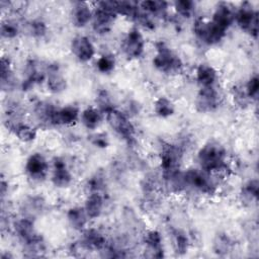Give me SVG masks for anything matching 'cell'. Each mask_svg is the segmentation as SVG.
I'll return each instance as SVG.
<instances>
[{
	"mask_svg": "<svg viewBox=\"0 0 259 259\" xmlns=\"http://www.w3.org/2000/svg\"><path fill=\"white\" fill-rule=\"evenodd\" d=\"M221 102V97L214 86L200 88L195 97V108L198 112L208 113L214 111Z\"/></svg>",
	"mask_w": 259,
	"mask_h": 259,
	"instance_id": "cell-10",
	"label": "cell"
},
{
	"mask_svg": "<svg viewBox=\"0 0 259 259\" xmlns=\"http://www.w3.org/2000/svg\"><path fill=\"white\" fill-rule=\"evenodd\" d=\"M193 32L201 42L208 46L219 44L226 35V32L214 25L211 20H206L204 18H197L194 21Z\"/></svg>",
	"mask_w": 259,
	"mask_h": 259,
	"instance_id": "cell-6",
	"label": "cell"
},
{
	"mask_svg": "<svg viewBox=\"0 0 259 259\" xmlns=\"http://www.w3.org/2000/svg\"><path fill=\"white\" fill-rule=\"evenodd\" d=\"M71 22L75 27L82 28L91 22L93 10L87 2H75L71 9Z\"/></svg>",
	"mask_w": 259,
	"mask_h": 259,
	"instance_id": "cell-17",
	"label": "cell"
},
{
	"mask_svg": "<svg viewBox=\"0 0 259 259\" xmlns=\"http://www.w3.org/2000/svg\"><path fill=\"white\" fill-rule=\"evenodd\" d=\"M237 25L255 39L258 35V11L250 2H244L235 12Z\"/></svg>",
	"mask_w": 259,
	"mask_h": 259,
	"instance_id": "cell-5",
	"label": "cell"
},
{
	"mask_svg": "<svg viewBox=\"0 0 259 259\" xmlns=\"http://www.w3.org/2000/svg\"><path fill=\"white\" fill-rule=\"evenodd\" d=\"M173 245L177 254L183 255L187 252L189 247V240L184 232L180 230H175L173 232Z\"/></svg>",
	"mask_w": 259,
	"mask_h": 259,
	"instance_id": "cell-35",
	"label": "cell"
},
{
	"mask_svg": "<svg viewBox=\"0 0 259 259\" xmlns=\"http://www.w3.org/2000/svg\"><path fill=\"white\" fill-rule=\"evenodd\" d=\"M116 1H100L93 10L91 20L92 28L97 34L108 33L117 17Z\"/></svg>",
	"mask_w": 259,
	"mask_h": 259,
	"instance_id": "cell-3",
	"label": "cell"
},
{
	"mask_svg": "<svg viewBox=\"0 0 259 259\" xmlns=\"http://www.w3.org/2000/svg\"><path fill=\"white\" fill-rule=\"evenodd\" d=\"M155 56L153 58L154 67L164 74H176L182 70L183 63L180 57L174 53L164 41L155 45Z\"/></svg>",
	"mask_w": 259,
	"mask_h": 259,
	"instance_id": "cell-2",
	"label": "cell"
},
{
	"mask_svg": "<svg viewBox=\"0 0 259 259\" xmlns=\"http://www.w3.org/2000/svg\"><path fill=\"white\" fill-rule=\"evenodd\" d=\"M103 186V180L100 176H94L90 180H88L87 188L90 192H100V189Z\"/></svg>",
	"mask_w": 259,
	"mask_h": 259,
	"instance_id": "cell-42",
	"label": "cell"
},
{
	"mask_svg": "<svg viewBox=\"0 0 259 259\" xmlns=\"http://www.w3.org/2000/svg\"><path fill=\"white\" fill-rule=\"evenodd\" d=\"M84 209L89 220L97 219L101 215L104 207V198L100 192H90L85 200Z\"/></svg>",
	"mask_w": 259,
	"mask_h": 259,
	"instance_id": "cell-22",
	"label": "cell"
},
{
	"mask_svg": "<svg viewBox=\"0 0 259 259\" xmlns=\"http://www.w3.org/2000/svg\"><path fill=\"white\" fill-rule=\"evenodd\" d=\"M95 66H96V69L102 73V74H109L111 73L114 69H115V66H116V59L114 57V55L112 54H103L101 55L96 63H95Z\"/></svg>",
	"mask_w": 259,
	"mask_h": 259,
	"instance_id": "cell-31",
	"label": "cell"
},
{
	"mask_svg": "<svg viewBox=\"0 0 259 259\" xmlns=\"http://www.w3.org/2000/svg\"><path fill=\"white\" fill-rule=\"evenodd\" d=\"M144 244L146 246V256L150 258L164 257L163 238L159 231L150 230L144 235Z\"/></svg>",
	"mask_w": 259,
	"mask_h": 259,
	"instance_id": "cell-16",
	"label": "cell"
},
{
	"mask_svg": "<svg viewBox=\"0 0 259 259\" xmlns=\"http://www.w3.org/2000/svg\"><path fill=\"white\" fill-rule=\"evenodd\" d=\"M19 32H20L19 25L14 20L7 19L2 21L0 26V33L2 37L6 39H13L18 36Z\"/></svg>",
	"mask_w": 259,
	"mask_h": 259,
	"instance_id": "cell-34",
	"label": "cell"
},
{
	"mask_svg": "<svg viewBox=\"0 0 259 259\" xmlns=\"http://www.w3.org/2000/svg\"><path fill=\"white\" fill-rule=\"evenodd\" d=\"M258 180L257 179H252L249 180L242 189V195L247 198L248 200H257L258 198Z\"/></svg>",
	"mask_w": 259,
	"mask_h": 259,
	"instance_id": "cell-38",
	"label": "cell"
},
{
	"mask_svg": "<svg viewBox=\"0 0 259 259\" xmlns=\"http://www.w3.org/2000/svg\"><path fill=\"white\" fill-rule=\"evenodd\" d=\"M10 131L15 135V137L19 141L23 143H31L36 139V136H37V132L35 127L31 126L30 124L24 121H20L14 124L10 128Z\"/></svg>",
	"mask_w": 259,
	"mask_h": 259,
	"instance_id": "cell-27",
	"label": "cell"
},
{
	"mask_svg": "<svg viewBox=\"0 0 259 259\" xmlns=\"http://www.w3.org/2000/svg\"><path fill=\"white\" fill-rule=\"evenodd\" d=\"M80 120L82 124L88 130L97 128L102 120V113L97 107H86L80 114Z\"/></svg>",
	"mask_w": 259,
	"mask_h": 259,
	"instance_id": "cell-26",
	"label": "cell"
},
{
	"mask_svg": "<svg viewBox=\"0 0 259 259\" xmlns=\"http://www.w3.org/2000/svg\"><path fill=\"white\" fill-rule=\"evenodd\" d=\"M247 96L249 99L252 100H257L258 94H259V79L257 75L252 76L246 83L244 87Z\"/></svg>",
	"mask_w": 259,
	"mask_h": 259,
	"instance_id": "cell-39",
	"label": "cell"
},
{
	"mask_svg": "<svg viewBox=\"0 0 259 259\" xmlns=\"http://www.w3.org/2000/svg\"><path fill=\"white\" fill-rule=\"evenodd\" d=\"M183 176L186 186H190L193 189L207 195L214 193L215 185L210 179L209 173L201 169L189 168L183 172Z\"/></svg>",
	"mask_w": 259,
	"mask_h": 259,
	"instance_id": "cell-7",
	"label": "cell"
},
{
	"mask_svg": "<svg viewBox=\"0 0 259 259\" xmlns=\"http://www.w3.org/2000/svg\"><path fill=\"white\" fill-rule=\"evenodd\" d=\"M14 231L23 243L30 241L38 234L35 232L34 224L29 217H24L14 223Z\"/></svg>",
	"mask_w": 259,
	"mask_h": 259,
	"instance_id": "cell-24",
	"label": "cell"
},
{
	"mask_svg": "<svg viewBox=\"0 0 259 259\" xmlns=\"http://www.w3.org/2000/svg\"><path fill=\"white\" fill-rule=\"evenodd\" d=\"M25 78L22 82V89L27 90L33 87L35 84H40L46 81L47 78V66L44 68L39 62L35 60H29L24 69Z\"/></svg>",
	"mask_w": 259,
	"mask_h": 259,
	"instance_id": "cell-13",
	"label": "cell"
},
{
	"mask_svg": "<svg viewBox=\"0 0 259 259\" xmlns=\"http://www.w3.org/2000/svg\"><path fill=\"white\" fill-rule=\"evenodd\" d=\"M233 97L235 102L240 105V106H246L249 104V101H251L249 99V97L246 94V91L244 88L242 87H234L233 88Z\"/></svg>",
	"mask_w": 259,
	"mask_h": 259,
	"instance_id": "cell-41",
	"label": "cell"
},
{
	"mask_svg": "<svg viewBox=\"0 0 259 259\" xmlns=\"http://www.w3.org/2000/svg\"><path fill=\"white\" fill-rule=\"evenodd\" d=\"M28 32L34 38H42L48 33L47 23L41 19H34L28 23Z\"/></svg>",
	"mask_w": 259,
	"mask_h": 259,
	"instance_id": "cell-37",
	"label": "cell"
},
{
	"mask_svg": "<svg viewBox=\"0 0 259 259\" xmlns=\"http://www.w3.org/2000/svg\"><path fill=\"white\" fill-rule=\"evenodd\" d=\"M105 115L109 126L118 137L127 143H132L134 141L136 133L135 125L126 113L114 108Z\"/></svg>",
	"mask_w": 259,
	"mask_h": 259,
	"instance_id": "cell-4",
	"label": "cell"
},
{
	"mask_svg": "<svg viewBox=\"0 0 259 259\" xmlns=\"http://www.w3.org/2000/svg\"><path fill=\"white\" fill-rule=\"evenodd\" d=\"M233 246L232 240L226 234H220L213 241V251L220 256L228 254Z\"/></svg>",
	"mask_w": 259,
	"mask_h": 259,
	"instance_id": "cell-33",
	"label": "cell"
},
{
	"mask_svg": "<svg viewBox=\"0 0 259 259\" xmlns=\"http://www.w3.org/2000/svg\"><path fill=\"white\" fill-rule=\"evenodd\" d=\"M46 83L48 90L51 93L59 94L66 90L67 80L64 77L60 66L56 63L47 65V78Z\"/></svg>",
	"mask_w": 259,
	"mask_h": 259,
	"instance_id": "cell-15",
	"label": "cell"
},
{
	"mask_svg": "<svg viewBox=\"0 0 259 259\" xmlns=\"http://www.w3.org/2000/svg\"><path fill=\"white\" fill-rule=\"evenodd\" d=\"M13 80V72H12V64L8 57L2 56L0 61V81L1 86L4 88L5 86H10Z\"/></svg>",
	"mask_w": 259,
	"mask_h": 259,
	"instance_id": "cell-30",
	"label": "cell"
},
{
	"mask_svg": "<svg viewBox=\"0 0 259 259\" xmlns=\"http://www.w3.org/2000/svg\"><path fill=\"white\" fill-rule=\"evenodd\" d=\"M80 244L85 250H100V251L107 245L104 235L100 231L94 228L83 230V235H82Z\"/></svg>",
	"mask_w": 259,
	"mask_h": 259,
	"instance_id": "cell-19",
	"label": "cell"
},
{
	"mask_svg": "<svg viewBox=\"0 0 259 259\" xmlns=\"http://www.w3.org/2000/svg\"><path fill=\"white\" fill-rule=\"evenodd\" d=\"M235 21V12L232 10L229 4L220 3L212 14L211 22L217 25L221 30L227 32Z\"/></svg>",
	"mask_w": 259,
	"mask_h": 259,
	"instance_id": "cell-18",
	"label": "cell"
},
{
	"mask_svg": "<svg viewBox=\"0 0 259 259\" xmlns=\"http://www.w3.org/2000/svg\"><path fill=\"white\" fill-rule=\"evenodd\" d=\"M96 104L99 111L104 114L108 113L109 111L115 108L110 94L105 89H101L98 91L96 95Z\"/></svg>",
	"mask_w": 259,
	"mask_h": 259,
	"instance_id": "cell-32",
	"label": "cell"
},
{
	"mask_svg": "<svg viewBox=\"0 0 259 259\" xmlns=\"http://www.w3.org/2000/svg\"><path fill=\"white\" fill-rule=\"evenodd\" d=\"M182 158V150L178 145L165 144L160 152V165L163 176L179 170Z\"/></svg>",
	"mask_w": 259,
	"mask_h": 259,
	"instance_id": "cell-9",
	"label": "cell"
},
{
	"mask_svg": "<svg viewBox=\"0 0 259 259\" xmlns=\"http://www.w3.org/2000/svg\"><path fill=\"white\" fill-rule=\"evenodd\" d=\"M174 9L178 15L184 18L192 16L195 10V3L191 0H179L174 2Z\"/></svg>",
	"mask_w": 259,
	"mask_h": 259,
	"instance_id": "cell-36",
	"label": "cell"
},
{
	"mask_svg": "<svg viewBox=\"0 0 259 259\" xmlns=\"http://www.w3.org/2000/svg\"><path fill=\"white\" fill-rule=\"evenodd\" d=\"M145 38L138 27H133L127 31L121 41V50L130 60L139 59L145 52Z\"/></svg>",
	"mask_w": 259,
	"mask_h": 259,
	"instance_id": "cell-8",
	"label": "cell"
},
{
	"mask_svg": "<svg viewBox=\"0 0 259 259\" xmlns=\"http://www.w3.org/2000/svg\"><path fill=\"white\" fill-rule=\"evenodd\" d=\"M140 4V8L148 13L151 16H163L165 15L168 9V2L165 1H157V0H147L143 1Z\"/></svg>",
	"mask_w": 259,
	"mask_h": 259,
	"instance_id": "cell-29",
	"label": "cell"
},
{
	"mask_svg": "<svg viewBox=\"0 0 259 259\" xmlns=\"http://www.w3.org/2000/svg\"><path fill=\"white\" fill-rule=\"evenodd\" d=\"M89 140L90 143L98 149H105L109 146V140L105 133H95L90 136Z\"/></svg>",
	"mask_w": 259,
	"mask_h": 259,
	"instance_id": "cell-40",
	"label": "cell"
},
{
	"mask_svg": "<svg viewBox=\"0 0 259 259\" xmlns=\"http://www.w3.org/2000/svg\"><path fill=\"white\" fill-rule=\"evenodd\" d=\"M0 188H1V196H2V198L4 197V195H5V193H6V189L8 188L7 187V183L2 179L1 180V186H0Z\"/></svg>",
	"mask_w": 259,
	"mask_h": 259,
	"instance_id": "cell-43",
	"label": "cell"
},
{
	"mask_svg": "<svg viewBox=\"0 0 259 259\" xmlns=\"http://www.w3.org/2000/svg\"><path fill=\"white\" fill-rule=\"evenodd\" d=\"M153 109L157 116L162 118H167L174 114L175 105L171 99L167 98L166 96H160L155 100Z\"/></svg>",
	"mask_w": 259,
	"mask_h": 259,
	"instance_id": "cell-28",
	"label": "cell"
},
{
	"mask_svg": "<svg viewBox=\"0 0 259 259\" xmlns=\"http://www.w3.org/2000/svg\"><path fill=\"white\" fill-rule=\"evenodd\" d=\"M218 79L217 70L209 64H199L195 70V80L200 88L214 86Z\"/></svg>",
	"mask_w": 259,
	"mask_h": 259,
	"instance_id": "cell-21",
	"label": "cell"
},
{
	"mask_svg": "<svg viewBox=\"0 0 259 259\" xmlns=\"http://www.w3.org/2000/svg\"><path fill=\"white\" fill-rule=\"evenodd\" d=\"M52 183L58 188H66L73 181V175L69 170L67 163L64 159L56 157L53 160L52 169Z\"/></svg>",
	"mask_w": 259,
	"mask_h": 259,
	"instance_id": "cell-14",
	"label": "cell"
},
{
	"mask_svg": "<svg viewBox=\"0 0 259 259\" xmlns=\"http://www.w3.org/2000/svg\"><path fill=\"white\" fill-rule=\"evenodd\" d=\"M197 161L201 170L207 173H222L228 170L226 150L217 142H208L203 145L197 153Z\"/></svg>",
	"mask_w": 259,
	"mask_h": 259,
	"instance_id": "cell-1",
	"label": "cell"
},
{
	"mask_svg": "<svg viewBox=\"0 0 259 259\" xmlns=\"http://www.w3.org/2000/svg\"><path fill=\"white\" fill-rule=\"evenodd\" d=\"M67 220L71 228L76 231H83L89 220L84 207L73 206L67 211Z\"/></svg>",
	"mask_w": 259,
	"mask_h": 259,
	"instance_id": "cell-25",
	"label": "cell"
},
{
	"mask_svg": "<svg viewBox=\"0 0 259 259\" xmlns=\"http://www.w3.org/2000/svg\"><path fill=\"white\" fill-rule=\"evenodd\" d=\"M49 163L42 154L33 153L26 159L24 170L30 179L40 182L46 179L49 173Z\"/></svg>",
	"mask_w": 259,
	"mask_h": 259,
	"instance_id": "cell-11",
	"label": "cell"
},
{
	"mask_svg": "<svg viewBox=\"0 0 259 259\" xmlns=\"http://www.w3.org/2000/svg\"><path fill=\"white\" fill-rule=\"evenodd\" d=\"M56 107L46 101H39L35 104L33 108V113L36 120L41 125H54V115Z\"/></svg>",
	"mask_w": 259,
	"mask_h": 259,
	"instance_id": "cell-23",
	"label": "cell"
},
{
	"mask_svg": "<svg viewBox=\"0 0 259 259\" xmlns=\"http://www.w3.org/2000/svg\"><path fill=\"white\" fill-rule=\"evenodd\" d=\"M71 52L81 63L91 61L95 55V48L90 38L85 35H77L71 41Z\"/></svg>",
	"mask_w": 259,
	"mask_h": 259,
	"instance_id": "cell-12",
	"label": "cell"
},
{
	"mask_svg": "<svg viewBox=\"0 0 259 259\" xmlns=\"http://www.w3.org/2000/svg\"><path fill=\"white\" fill-rule=\"evenodd\" d=\"M80 110L75 105L57 108L54 115V125H73L80 119Z\"/></svg>",
	"mask_w": 259,
	"mask_h": 259,
	"instance_id": "cell-20",
	"label": "cell"
}]
</instances>
